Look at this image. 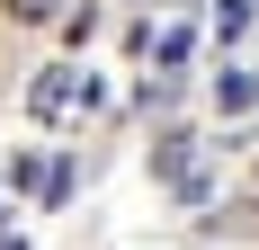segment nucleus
<instances>
[{
	"instance_id": "obj_1",
	"label": "nucleus",
	"mask_w": 259,
	"mask_h": 250,
	"mask_svg": "<svg viewBox=\"0 0 259 250\" xmlns=\"http://www.w3.org/2000/svg\"><path fill=\"white\" fill-rule=\"evenodd\" d=\"M80 107H99V80L72 72V63H54V72L27 80V116L36 125H63V116H80Z\"/></svg>"
},
{
	"instance_id": "obj_2",
	"label": "nucleus",
	"mask_w": 259,
	"mask_h": 250,
	"mask_svg": "<svg viewBox=\"0 0 259 250\" xmlns=\"http://www.w3.org/2000/svg\"><path fill=\"white\" fill-rule=\"evenodd\" d=\"M214 107H224V116H250V107H259V72L224 63V72H214Z\"/></svg>"
},
{
	"instance_id": "obj_3",
	"label": "nucleus",
	"mask_w": 259,
	"mask_h": 250,
	"mask_svg": "<svg viewBox=\"0 0 259 250\" xmlns=\"http://www.w3.org/2000/svg\"><path fill=\"white\" fill-rule=\"evenodd\" d=\"M152 170L170 179V188H179V179L197 170V143H188V134H161V152H152Z\"/></svg>"
},
{
	"instance_id": "obj_4",
	"label": "nucleus",
	"mask_w": 259,
	"mask_h": 250,
	"mask_svg": "<svg viewBox=\"0 0 259 250\" xmlns=\"http://www.w3.org/2000/svg\"><path fill=\"white\" fill-rule=\"evenodd\" d=\"M0 9H9V27H63L72 0H0Z\"/></svg>"
},
{
	"instance_id": "obj_5",
	"label": "nucleus",
	"mask_w": 259,
	"mask_h": 250,
	"mask_svg": "<svg viewBox=\"0 0 259 250\" xmlns=\"http://www.w3.org/2000/svg\"><path fill=\"white\" fill-rule=\"evenodd\" d=\"M90 36H99V9H90V0H72V9H63V45L80 54V45H90Z\"/></svg>"
},
{
	"instance_id": "obj_6",
	"label": "nucleus",
	"mask_w": 259,
	"mask_h": 250,
	"mask_svg": "<svg viewBox=\"0 0 259 250\" xmlns=\"http://www.w3.org/2000/svg\"><path fill=\"white\" fill-rule=\"evenodd\" d=\"M241 27H250V0H214V36H224V45H233Z\"/></svg>"
},
{
	"instance_id": "obj_7",
	"label": "nucleus",
	"mask_w": 259,
	"mask_h": 250,
	"mask_svg": "<svg viewBox=\"0 0 259 250\" xmlns=\"http://www.w3.org/2000/svg\"><path fill=\"white\" fill-rule=\"evenodd\" d=\"M188 45H197L188 27H161V45H152V54H161V72H179V63H188Z\"/></svg>"
},
{
	"instance_id": "obj_8",
	"label": "nucleus",
	"mask_w": 259,
	"mask_h": 250,
	"mask_svg": "<svg viewBox=\"0 0 259 250\" xmlns=\"http://www.w3.org/2000/svg\"><path fill=\"white\" fill-rule=\"evenodd\" d=\"M0 250H27V232H0Z\"/></svg>"
}]
</instances>
